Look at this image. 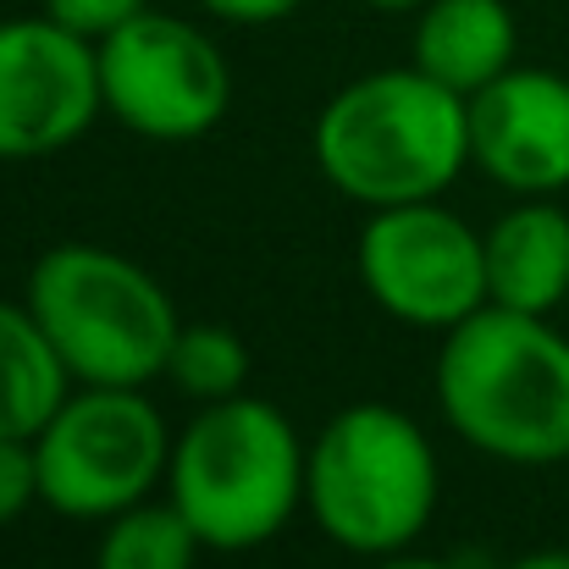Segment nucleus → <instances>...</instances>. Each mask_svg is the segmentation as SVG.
Returning <instances> with one entry per match:
<instances>
[{
  "label": "nucleus",
  "mask_w": 569,
  "mask_h": 569,
  "mask_svg": "<svg viewBox=\"0 0 569 569\" xmlns=\"http://www.w3.org/2000/svg\"><path fill=\"white\" fill-rule=\"evenodd\" d=\"M448 426L503 465L569 459V338L548 316L481 305L437 349Z\"/></svg>",
  "instance_id": "1"
},
{
  "label": "nucleus",
  "mask_w": 569,
  "mask_h": 569,
  "mask_svg": "<svg viewBox=\"0 0 569 569\" xmlns=\"http://www.w3.org/2000/svg\"><path fill=\"white\" fill-rule=\"evenodd\" d=\"M316 167L371 210L442 199L470 167V100L420 67L366 72L316 117Z\"/></svg>",
  "instance_id": "2"
},
{
  "label": "nucleus",
  "mask_w": 569,
  "mask_h": 569,
  "mask_svg": "<svg viewBox=\"0 0 569 569\" xmlns=\"http://www.w3.org/2000/svg\"><path fill=\"white\" fill-rule=\"evenodd\" d=\"M305 465L310 448L293 420L277 403L238 392L204 403L172 442L167 492L204 548L249 553L266 548L305 503Z\"/></svg>",
  "instance_id": "3"
},
{
  "label": "nucleus",
  "mask_w": 569,
  "mask_h": 569,
  "mask_svg": "<svg viewBox=\"0 0 569 569\" xmlns=\"http://www.w3.org/2000/svg\"><path fill=\"white\" fill-rule=\"evenodd\" d=\"M28 310L83 387H144L167 377L183 332L172 293L128 254L56 243L28 271Z\"/></svg>",
  "instance_id": "4"
},
{
  "label": "nucleus",
  "mask_w": 569,
  "mask_h": 569,
  "mask_svg": "<svg viewBox=\"0 0 569 569\" xmlns=\"http://www.w3.org/2000/svg\"><path fill=\"white\" fill-rule=\"evenodd\" d=\"M442 470L431 437L392 403H349L310 442L305 503L316 526L360 559L403 553L437 515Z\"/></svg>",
  "instance_id": "5"
},
{
  "label": "nucleus",
  "mask_w": 569,
  "mask_h": 569,
  "mask_svg": "<svg viewBox=\"0 0 569 569\" xmlns=\"http://www.w3.org/2000/svg\"><path fill=\"white\" fill-rule=\"evenodd\" d=\"M39 503L67 520H111L150 498L172 465V431L144 387H83L33 437Z\"/></svg>",
  "instance_id": "6"
},
{
  "label": "nucleus",
  "mask_w": 569,
  "mask_h": 569,
  "mask_svg": "<svg viewBox=\"0 0 569 569\" xmlns=\"http://www.w3.org/2000/svg\"><path fill=\"white\" fill-rule=\"evenodd\" d=\"M106 117L156 144H189L221 128L232 106V72L210 33L172 11H139L100 39Z\"/></svg>",
  "instance_id": "7"
},
{
  "label": "nucleus",
  "mask_w": 569,
  "mask_h": 569,
  "mask_svg": "<svg viewBox=\"0 0 569 569\" xmlns=\"http://www.w3.org/2000/svg\"><path fill=\"white\" fill-rule=\"evenodd\" d=\"M360 282L392 321L453 332L487 305V232L437 199L371 210L360 227Z\"/></svg>",
  "instance_id": "8"
},
{
  "label": "nucleus",
  "mask_w": 569,
  "mask_h": 569,
  "mask_svg": "<svg viewBox=\"0 0 569 569\" xmlns=\"http://www.w3.org/2000/svg\"><path fill=\"white\" fill-rule=\"evenodd\" d=\"M100 94V44L61 28L56 17H6L0 22V161H39L78 144Z\"/></svg>",
  "instance_id": "9"
},
{
  "label": "nucleus",
  "mask_w": 569,
  "mask_h": 569,
  "mask_svg": "<svg viewBox=\"0 0 569 569\" xmlns=\"http://www.w3.org/2000/svg\"><path fill=\"white\" fill-rule=\"evenodd\" d=\"M470 161L520 199L569 189V78L509 67L470 94Z\"/></svg>",
  "instance_id": "10"
},
{
  "label": "nucleus",
  "mask_w": 569,
  "mask_h": 569,
  "mask_svg": "<svg viewBox=\"0 0 569 569\" xmlns=\"http://www.w3.org/2000/svg\"><path fill=\"white\" fill-rule=\"evenodd\" d=\"M487 305L553 316L569 305V216L526 199L487 227Z\"/></svg>",
  "instance_id": "11"
},
{
  "label": "nucleus",
  "mask_w": 569,
  "mask_h": 569,
  "mask_svg": "<svg viewBox=\"0 0 569 569\" xmlns=\"http://www.w3.org/2000/svg\"><path fill=\"white\" fill-rule=\"evenodd\" d=\"M515 11L503 0H426L415 22V67L453 94H476L515 67Z\"/></svg>",
  "instance_id": "12"
},
{
  "label": "nucleus",
  "mask_w": 569,
  "mask_h": 569,
  "mask_svg": "<svg viewBox=\"0 0 569 569\" xmlns=\"http://www.w3.org/2000/svg\"><path fill=\"white\" fill-rule=\"evenodd\" d=\"M72 371L28 305H0V437H39L67 403Z\"/></svg>",
  "instance_id": "13"
},
{
  "label": "nucleus",
  "mask_w": 569,
  "mask_h": 569,
  "mask_svg": "<svg viewBox=\"0 0 569 569\" xmlns=\"http://www.w3.org/2000/svg\"><path fill=\"white\" fill-rule=\"evenodd\" d=\"M199 537L183 520V509L167 498V503H133L122 515L106 520L100 531V559L94 569H193L199 559Z\"/></svg>",
  "instance_id": "14"
},
{
  "label": "nucleus",
  "mask_w": 569,
  "mask_h": 569,
  "mask_svg": "<svg viewBox=\"0 0 569 569\" xmlns=\"http://www.w3.org/2000/svg\"><path fill=\"white\" fill-rule=\"evenodd\" d=\"M167 377L178 392H189L199 403H221V398H238L243 381H249V349L232 327H216V321H193L178 332L172 343V360H167Z\"/></svg>",
  "instance_id": "15"
},
{
  "label": "nucleus",
  "mask_w": 569,
  "mask_h": 569,
  "mask_svg": "<svg viewBox=\"0 0 569 569\" xmlns=\"http://www.w3.org/2000/svg\"><path fill=\"white\" fill-rule=\"evenodd\" d=\"M28 503H39V459H33V437H0V526L22 520Z\"/></svg>",
  "instance_id": "16"
},
{
  "label": "nucleus",
  "mask_w": 569,
  "mask_h": 569,
  "mask_svg": "<svg viewBox=\"0 0 569 569\" xmlns=\"http://www.w3.org/2000/svg\"><path fill=\"white\" fill-rule=\"evenodd\" d=\"M150 0H44V17H56L61 28H72V33H83V39H106V33H117L122 22H133L139 11H144Z\"/></svg>",
  "instance_id": "17"
},
{
  "label": "nucleus",
  "mask_w": 569,
  "mask_h": 569,
  "mask_svg": "<svg viewBox=\"0 0 569 569\" xmlns=\"http://www.w3.org/2000/svg\"><path fill=\"white\" fill-rule=\"evenodd\" d=\"M199 6L221 22H238V28H266V22H282L299 11V0H199Z\"/></svg>",
  "instance_id": "18"
},
{
  "label": "nucleus",
  "mask_w": 569,
  "mask_h": 569,
  "mask_svg": "<svg viewBox=\"0 0 569 569\" xmlns=\"http://www.w3.org/2000/svg\"><path fill=\"white\" fill-rule=\"evenodd\" d=\"M509 569H569V548H542V553H526Z\"/></svg>",
  "instance_id": "19"
},
{
  "label": "nucleus",
  "mask_w": 569,
  "mask_h": 569,
  "mask_svg": "<svg viewBox=\"0 0 569 569\" xmlns=\"http://www.w3.org/2000/svg\"><path fill=\"white\" fill-rule=\"evenodd\" d=\"M377 569H453V565H442V559H398V553H392V559H381Z\"/></svg>",
  "instance_id": "20"
},
{
  "label": "nucleus",
  "mask_w": 569,
  "mask_h": 569,
  "mask_svg": "<svg viewBox=\"0 0 569 569\" xmlns=\"http://www.w3.org/2000/svg\"><path fill=\"white\" fill-rule=\"evenodd\" d=\"M366 6H377V11H420L426 0H366Z\"/></svg>",
  "instance_id": "21"
}]
</instances>
